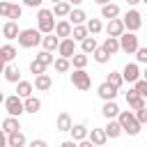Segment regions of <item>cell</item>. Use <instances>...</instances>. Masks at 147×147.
<instances>
[{
    "mask_svg": "<svg viewBox=\"0 0 147 147\" xmlns=\"http://www.w3.org/2000/svg\"><path fill=\"white\" fill-rule=\"evenodd\" d=\"M117 119V124L122 126V133H129V136H138L140 133V124L136 122V117H133V113L131 110H119V115L115 117Z\"/></svg>",
    "mask_w": 147,
    "mask_h": 147,
    "instance_id": "obj_1",
    "label": "cell"
},
{
    "mask_svg": "<svg viewBox=\"0 0 147 147\" xmlns=\"http://www.w3.org/2000/svg\"><path fill=\"white\" fill-rule=\"evenodd\" d=\"M18 46L21 48H34L41 44V32L37 28H25V30H18Z\"/></svg>",
    "mask_w": 147,
    "mask_h": 147,
    "instance_id": "obj_2",
    "label": "cell"
},
{
    "mask_svg": "<svg viewBox=\"0 0 147 147\" xmlns=\"http://www.w3.org/2000/svg\"><path fill=\"white\" fill-rule=\"evenodd\" d=\"M53 28H55V16H53V11H51V9H39V11H37V30H39L41 34H51Z\"/></svg>",
    "mask_w": 147,
    "mask_h": 147,
    "instance_id": "obj_3",
    "label": "cell"
},
{
    "mask_svg": "<svg viewBox=\"0 0 147 147\" xmlns=\"http://www.w3.org/2000/svg\"><path fill=\"white\" fill-rule=\"evenodd\" d=\"M119 21H122L124 30H129V32H136V30L142 28V14H140L138 9H129V11L124 14V18H119Z\"/></svg>",
    "mask_w": 147,
    "mask_h": 147,
    "instance_id": "obj_4",
    "label": "cell"
},
{
    "mask_svg": "<svg viewBox=\"0 0 147 147\" xmlns=\"http://www.w3.org/2000/svg\"><path fill=\"white\" fill-rule=\"evenodd\" d=\"M117 41H119V51H124V53H129V55L136 53V48L140 46L136 32H122V34L117 37Z\"/></svg>",
    "mask_w": 147,
    "mask_h": 147,
    "instance_id": "obj_5",
    "label": "cell"
},
{
    "mask_svg": "<svg viewBox=\"0 0 147 147\" xmlns=\"http://www.w3.org/2000/svg\"><path fill=\"white\" fill-rule=\"evenodd\" d=\"M71 85H74L76 90H80V92H87L90 85H92V78H90V74H87L85 69H74V74H71Z\"/></svg>",
    "mask_w": 147,
    "mask_h": 147,
    "instance_id": "obj_6",
    "label": "cell"
},
{
    "mask_svg": "<svg viewBox=\"0 0 147 147\" xmlns=\"http://www.w3.org/2000/svg\"><path fill=\"white\" fill-rule=\"evenodd\" d=\"M5 110H7V117H21L23 115V99H18L16 94L11 96H5Z\"/></svg>",
    "mask_w": 147,
    "mask_h": 147,
    "instance_id": "obj_7",
    "label": "cell"
},
{
    "mask_svg": "<svg viewBox=\"0 0 147 147\" xmlns=\"http://www.w3.org/2000/svg\"><path fill=\"white\" fill-rule=\"evenodd\" d=\"M71 23L67 21V18H62V21H55V28H53V34L57 37V39H69L71 37Z\"/></svg>",
    "mask_w": 147,
    "mask_h": 147,
    "instance_id": "obj_8",
    "label": "cell"
},
{
    "mask_svg": "<svg viewBox=\"0 0 147 147\" xmlns=\"http://www.w3.org/2000/svg\"><path fill=\"white\" fill-rule=\"evenodd\" d=\"M55 51L60 53V57L69 60V57L76 53V41H74V39H60V44H57V48H55Z\"/></svg>",
    "mask_w": 147,
    "mask_h": 147,
    "instance_id": "obj_9",
    "label": "cell"
},
{
    "mask_svg": "<svg viewBox=\"0 0 147 147\" xmlns=\"http://www.w3.org/2000/svg\"><path fill=\"white\" fill-rule=\"evenodd\" d=\"M140 78V67L136 64V62H129L124 69H122V80L124 83H136Z\"/></svg>",
    "mask_w": 147,
    "mask_h": 147,
    "instance_id": "obj_10",
    "label": "cell"
},
{
    "mask_svg": "<svg viewBox=\"0 0 147 147\" xmlns=\"http://www.w3.org/2000/svg\"><path fill=\"white\" fill-rule=\"evenodd\" d=\"M117 92H119V90H115V87H113V85H108L106 80L96 87V94H99L103 101H115V99H117Z\"/></svg>",
    "mask_w": 147,
    "mask_h": 147,
    "instance_id": "obj_11",
    "label": "cell"
},
{
    "mask_svg": "<svg viewBox=\"0 0 147 147\" xmlns=\"http://www.w3.org/2000/svg\"><path fill=\"white\" fill-rule=\"evenodd\" d=\"M32 87H37V92H48V90L53 87V78H51L48 74H39V76H34Z\"/></svg>",
    "mask_w": 147,
    "mask_h": 147,
    "instance_id": "obj_12",
    "label": "cell"
},
{
    "mask_svg": "<svg viewBox=\"0 0 147 147\" xmlns=\"http://www.w3.org/2000/svg\"><path fill=\"white\" fill-rule=\"evenodd\" d=\"M87 140L94 145V147H103L106 145V133H103V129H92V131H87Z\"/></svg>",
    "mask_w": 147,
    "mask_h": 147,
    "instance_id": "obj_13",
    "label": "cell"
},
{
    "mask_svg": "<svg viewBox=\"0 0 147 147\" xmlns=\"http://www.w3.org/2000/svg\"><path fill=\"white\" fill-rule=\"evenodd\" d=\"M32 90H34V87H32L30 80H23V78H21V80L16 83V96H18V99H28V96H32Z\"/></svg>",
    "mask_w": 147,
    "mask_h": 147,
    "instance_id": "obj_14",
    "label": "cell"
},
{
    "mask_svg": "<svg viewBox=\"0 0 147 147\" xmlns=\"http://www.w3.org/2000/svg\"><path fill=\"white\" fill-rule=\"evenodd\" d=\"M41 110V101L37 96H28L23 99V113H30V115H37Z\"/></svg>",
    "mask_w": 147,
    "mask_h": 147,
    "instance_id": "obj_15",
    "label": "cell"
},
{
    "mask_svg": "<svg viewBox=\"0 0 147 147\" xmlns=\"http://www.w3.org/2000/svg\"><path fill=\"white\" fill-rule=\"evenodd\" d=\"M67 21L71 23V25H85V21H87V14L83 11V9H71L69 11V16H67Z\"/></svg>",
    "mask_w": 147,
    "mask_h": 147,
    "instance_id": "obj_16",
    "label": "cell"
},
{
    "mask_svg": "<svg viewBox=\"0 0 147 147\" xmlns=\"http://www.w3.org/2000/svg\"><path fill=\"white\" fill-rule=\"evenodd\" d=\"M122 32H124V25H122V21H119V18L108 21V25H106V34H108V37H115V39H117Z\"/></svg>",
    "mask_w": 147,
    "mask_h": 147,
    "instance_id": "obj_17",
    "label": "cell"
},
{
    "mask_svg": "<svg viewBox=\"0 0 147 147\" xmlns=\"http://www.w3.org/2000/svg\"><path fill=\"white\" fill-rule=\"evenodd\" d=\"M101 113H103L106 119H115V117L119 115V106H117V101H103Z\"/></svg>",
    "mask_w": 147,
    "mask_h": 147,
    "instance_id": "obj_18",
    "label": "cell"
},
{
    "mask_svg": "<svg viewBox=\"0 0 147 147\" xmlns=\"http://www.w3.org/2000/svg\"><path fill=\"white\" fill-rule=\"evenodd\" d=\"M87 131H90V129H87L85 124H74V126L69 129V133H71V140H74V142L85 140V138H87Z\"/></svg>",
    "mask_w": 147,
    "mask_h": 147,
    "instance_id": "obj_19",
    "label": "cell"
},
{
    "mask_svg": "<svg viewBox=\"0 0 147 147\" xmlns=\"http://www.w3.org/2000/svg\"><path fill=\"white\" fill-rule=\"evenodd\" d=\"M71 9H74V7H71V5L67 2V0H62V2H55L51 11H53V16H60V18H67Z\"/></svg>",
    "mask_w": 147,
    "mask_h": 147,
    "instance_id": "obj_20",
    "label": "cell"
},
{
    "mask_svg": "<svg viewBox=\"0 0 147 147\" xmlns=\"http://www.w3.org/2000/svg\"><path fill=\"white\" fill-rule=\"evenodd\" d=\"M2 76H5L7 83H14V85L21 80V71H18V67H14V64H7L5 71H2Z\"/></svg>",
    "mask_w": 147,
    "mask_h": 147,
    "instance_id": "obj_21",
    "label": "cell"
},
{
    "mask_svg": "<svg viewBox=\"0 0 147 147\" xmlns=\"http://www.w3.org/2000/svg\"><path fill=\"white\" fill-rule=\"evenodd\" d=\"M0 129L9 136V133H14V131H21V122H18V117H5Z\"/></svg>",
    "mask_w": 147,
    "mask_h": 147,
    "instance_id": "obj_22",
    "label": "cell"
},
{
    "mask_svg": "<svg viewBox=\"0 0 147 147\" xmlns=\"http://www.w3.org/2000/svg\"><path fill=\"white\" fill-rule=\"evenodd\" d=\"M103 133H106V138H119L122 136V126L117 124V119H108V124L103 126Z\"/></svg>",
    "mask_w": 147,
    "mask_h": 147,
    "instance_id": "obj_23",
    "label": "cell"
},
{
    "mask_svg": "<svg viewBox=\"0 0 147 147\" xmlns=\"http://www.w3.org/2000/svg\"><path fill=\"white\" fill-rule=\"evenodd\" d=\"M71 126H74V122H71L69 113H60L57 119H55V129H57V131H69Z\"/></svg>",
    "mask_w": 147,
    "mask_h": 147,
    "instance_id": "obj_24",
    "label": "cell"
},
{
    "mask_svg": "<svg viewBox=\"0 0 147 147\" xmlns=\"http://www.w3.org/2000/svg\"><path fill=\"white\" fill-rule=\"evenodd\" d=\"M25 142H28V140H25L23 131H14V133L7 136V147H23Z\"/></svg>",
    "mask_w": 147,
    "mask_h": 147,
    "instance_id": "obj_25",
    "label": "cell"
},
{
    "mask_svg": "<svg viewBox=\"0 0 147 147\" xmlns=\"http://www.w3.org/2000/svg\"><path fill=\"white\" fill-rule=\"evenodd\" d=\"M101 16H103V18H108V21H113V18H117V16H119V7H117L115 2H108V5H103V7H101Z\"/></svg>",
    "mask_w": 147,
    "mask_h": 147,
    "instance_id": "obj_26",
    "label": "cell"
},
{
    "mask_svg": "<svg viewBox=\"0 0 147 147\" xmlns=\"http://www.w3.org/2000/svg\"><path fill=\"white\" fill-rule=\"evenodd\" d=\"M2 34H5V39H16L18 37V23H14V21H7L5 25H2Z\"/></svg>",
    "mask_w": 147,
    "mask_h": 147,
    "instance_id": "obj_27",
    "label": "cell"
},
{
    "mask_svg": "<svg viewBox=\"0 0 147 147\" xmlns=\"http://www.w3.org/2000/svg\"><path fill=\"white\" fill-rule=\"evenodd\" d=\"M57 44H60V39L51 32V34H46V37H41V48L44 51H48V53H53L55 48H57Z\"/></svg>",
    "mask_w": 147,
    "mask_h": 147,
    "instance_id": "obj_28",
    "label": "cell"
},
{
    "mask_svg": "<svg viewBox=\"0 0 147 147\" xmlns=\"http://www.w3.org/2000/svg\"><path fill=\"white\" fill-rule=\"evenodd\" d=\"M126 103H129V108L138 110V108H142V106H145V99H142V96H138L133 90H129V92H126Z\"/></svg>",
    "mask_w": 147,
    "mask_h": 147,
    "instance_id": "obj_29",
    "label": "cell"
},
{
    "mask_svg": "<svg viewBox=\"0 0 147 147\" xmlns=\"http://www.w3.org/2000/svg\"><path fill=\"white\" fill-rule=\"evenodd\" d=\"M16 55H18V51L11 46V44H5V46H0V57L9 64L11 60H16Z\"/></svg>",
    "mask_w": 147,
    "mask_h": 147,
    "instance_id": "obj_30",
    "label": "cell"
},
{
    "mask_svg": "<svg viewBox=\"0 0 147 147\" xmlns=\"http://www.w3.org/2000/svg\"><path fill=\"white\" fill-rule=\"evenodd\" d=\"M85 30H87V34L94 37V34H99V32L103 30V23H101L99 18H87V21H85Z\"/></svg>",
    "mask_w": 147,
    "mask_h": 147,
    "instance_id": "obj_31",
    "label": "cell"
},
{
    "mask_svg": "<svg viewBox=\"0 0 147 147\" xmlns=\"http://www.w3.org/2000/svg\"><path fill=\"white\" fill-rule=\"evenodd\" d=\"M69 64H71L74 69H85V67H87V55H85V53H74V55L69 57Z\"/></svg>",
    "mask_w": 147,
    "mask_h": 147,
    "instance_id": "obj_32",
    "label": "cell"
},
{
    "mask_svg": "<svg viewBox=\"0 0 147 147\" xmlns=\"http://www.w3.org/2000/svg\"><path fill=\"white\" fill-rule=\"evenodd\" d=\"M99 44H96V39L94 37H85L83 41H80V53H85V55H90V53H94V48H96Z\"/></svg>",
    "mask_w": 147,
    "mask_h": 147,
    "instance_id": "obj_33",
    "label": "cell"
},
{
    "mask_svg": "<svg viewBox=\"0 0 147 147\" xmlns=\"http://www.w3.org/2000/svg\"><path fill=\"white\" fill-rule=\"evenodd\" d=\"M108 55H115L117 51H119V41L115 39V37H106V41H103V46H101Z\"/></svg>",
    "mask_w": 147,
    "mask_h": 147,
    "instance_id": "obj_34",
    "label": "cell"
},
{
    "mask_svg": "<svg viewBox=\"0 0 147 147\" xmlns=\"http://www.w3.org/2000/svg\"><path fill=\"white\" fill-rule=\"evenodd\" d=\"M85 37H90L87 30H85V25H74V28H71V37H69V39H74V41H83Z\"/></svg>",
    "mask_w": 147,
    "mask_h": 147,
    "instance_id": "obj_35",
    "label": "cell"
},
{
    "mask_svg": "<svg viewBox=\"0 0 147 147\" xmlns=\"http://www.w3.org/2000/svg\"><path fill=\"white\" fill-rule=\"evenodd\" d=\"M106 83H108V85H113L115 90H119V87L124 85V80H122V74H117V71H110V74L106 76Z\"/></svg>",
    "mask_w": 147,
    "mask_h": 147,
    "instance_id": "obj_36",
    "label": "cell"
},
{
    "mask_svg": "<svg viewBox=\"0 0 147 147\" xmlns=\"http://www.w3.org/2000/svg\"><path fill=\"white\" fill-rule=\"evenodd\" d=\"M92 57H94V60H96L99 64H106V62L110 60V55H108V53H106V51H103L101 46H96V48H94V53H92Z\"/></svg>",
    "mask_w": 147,
    "mask_h": 147,
    "instance_id": "obj_37",
    "label": "cell"
},
{
    "mask_svg": "<svg viewBox=\"0 0 147 147\" xmlns=\"http://www.w3.org/2000/svg\"><path fill=\"white\" fill-rule=\"evenodd\" d=\"M34 60H37V62H41L44 67H48V64H53V60H55V57H53V53H48V51H39Z\"/></svg>",
    "mask_w": 147,
    "mask_h": 147,
    "instance_id": "obj_38",
    "label": "cell"
},
{
    "mask_svg": "<svg viewBox=\"0 0 147 147\" xmlns=\"http://www.w3.org/2000/svg\"><path fill=\"white\" fill-rule=\"evenodd\" d=\"M133 92L138 94V96H147V80H142V78H138L136 83H133Z\"/></svg>",
    "mask_w": 147,
    "mask_h": 147,
    "instance_id": "obj_39",
    "label": "cell"
},
{
    "mask_svg": "<svg viewBox=\"0 0 147 147\" xmlns=\"http://www.w3.org/2000/svg\"><path fill=\"white\" fill-rule=\"evenodd\" d=\"M53 64H55V71H60V74H67V71L71 69L69 60H64V57H57V60H53Z\"/></svg>",
    "mask_w": 147,
    "mask_h": 147,
    "instance_id": "obj_40",
    "label": "cell"
},
{
    "mask_svg": "<svg viewBox=\"0 0 147 147\" xmlns=\"http://www.w3.org/2000/svg\"><path fill=\"white\" fill-rule=\"evenodd\" d=\"M21 14H23V7H21V5H11V7H9V16H7V18L16 23V21L21 18Z\"/></svg>",
    "mask_w": 147,
    "mask_h": 147,
    "instance_id": "obj_41",
    "label": "cell"
},
{
    "mask_svg": "<svg viewBox=\"0 0 147 147\" xmlns=\"http://www.w3.org/2000/svg\"><path fill=\"white\" fill-rule=\"evenodd\" d=\"M133 117H136V122L142 126L145 122H147V106H142V108H138L136 113H133Z\"/></svg>",
    "mask_w": 147,
    "mask_h": 147,
    "instance_id": "obj_42",
    "label": "cell"
},
{
    "mask_svg": "<svg viewBox=\"0 0 147 147\" xmlns=\"http://www.w3.org/2000/svg\"><path fill=\"white\" fill-rule=\"evenodd\" d=\"M30 74H34V76H39V74H46V67H44L41 62L32 60V62H30Z\"/></svg>",
    "mask_w": 147,
    "mask_h": 147,
    "instance_id": "obj_43",
    "label": "cell"
},
{
    "mask_svg": "<svg viewBox=\"0 0 147 147\" xmlns=\"http://www.w3.org/2000/svg\"><path fill=\"white\" fill-rule=\"evenodd\" d=\"M136 60H138V64H145V62H147V48L138 46V48H136Z\"/></svg>",
    "mask_w": 147,
    "mask_h": 147,
    "instance_id": "obj_44",
    "label": "cell"
},
{
    "mask_svg": "<svg viewBox=\"0 0 147 147\" xmlns=\"http://www.w3.org/2000/svg\"><path fill=\"white\" fill-rule=\"evenodd\" d=\"M9 7H11V2L0 0V16H2V18H7V16H9Z\"/></svg>",
    "mask_w": 147,
    "mask_h": 147,
    "instance_id": "obj_45",
    "label": "cell"
},
{
    "mask_svg": "<svg viewBox=\"0 0 147 147\" xmlns=\"http://www.w3.org/2000/svg\"><path fill=\"white\" fill-rule=\"evenodd\" d=\"M21 2H23L25 7H32V9H37V7H41V2H44V0H21Z\"/></svg>",
    "mask_w": 147,
    "mask_h": 147,
    "instance_id": "obj_46",
    "label": "cell"
},
{
    "mask_svg": "<svg viewBox=\"0 0 147 147\" xmlns=\"http://www.w3.org/2000/svg\"><path fill=\"white\" fill-rule=\"evenodd\" d=\"M30 147H48V145H46V140H32Z\"/></svg>",
    "mask_w": 147,
    "mask_h": 147,
    "instance_id": "obj_47",
    "label": "cell"
},
{
    "mask_svg": "<svg viewBox=\"0 0 147 147\" xmlns=\"http://www.w3.org/2000/svg\"><path fill=\"white\" fill-rule=\"evenodd\" d=\"M0 147H7V133L0 129Z\"/></svg>",
    "mask_w": 147,
    "mask_h": 147,
    "instance_id": "obj_48",
    "label": "cell"
},
{
    "mask_svg": "<svg viewBox=\"0 0 147 147\" xmlns=\"http://www.w3.org/2000/svg\"><path fill=\"white\" fill-rule=\"evenodd\" d=\"M76 147H94V145H92V142H90V140L85 138V140H80V142H76Z\"/></svg>",
    "mask_w": 147,
    "mask_h": 147,
    "instance_id": "obj_49",
    "label": "cell"
},
{
    "mask_svg": "<svg viewBox=\"0 0 147 147\" xmlns=\"http://www.w3.org/2000/svg\"><path fill=\"white\" fill-rule=\"evenodd\" d=\"M60 147H76V142H74V140H64Z\"/></svg>",
    "mask_w": 147,
    "mask_h": 147,
    "instance_id": "obj_50",
    "label": "cell"
},
{
    "mask_svg": "<svg viewBox=\"0 0 147 147\" xmlns=\"http://www.w3.org/2000/svg\"><path fill=\"white\" fill-rule=\"evenodd\" d=\"M67 2H69V5H71V7H78V5H80V2H83V0H67Z\"/></svg>",
    "mask_w": 147,
    "mask_h": 147,
    "instance_id": "obj_51",
    "label": "cell"
},
{
    "mask_svg": "<svg viewBox=\"0 0 147 147\" xmlns=\"http://www.w3.org/2000/svg\"><path fill=\"white\" fill-rule=\"evenodd\" d=\"M5 67H7V62H5V60H2V57H0V74H2V71H5Z\"/></svg>",
    "mask_w": 147,
    "mask_h": 147,
    "instance_id": "obj_52",
    "label": "cell"
},
{
    "mask_svg": "<svg viewBox=\"0 0 147 147\" xmlns=\"http://www.w3.org/2000/svg\"><path fill=\"white\" fill-rule=\"evenodd\" d=\"M94 2H96V5H101V7H103V5H108V2H110V0H94Z\"/></svg>",
    "mask_w": 147,
    "mask_h": 147,
    "instance_id": "obj_53",
    "label": "cell"
},
{
    "mask_svg": "<svg viewBox=\"0 0 147 147\" xmlns=\"http://www.w3.org/2000/svg\"><path fill=\"white\" fill-rule=\"evenodd\" d=\"M126 2H129V5L133 7V5H138V2H142V0H126Z\"/></svg>",
    "mask_w": 147,
    "mask_h": 147,
    "instance_id": "obj_54",
    "label": "cell"
},
{
    "mask_svg": "<svg viewBox=\"0 0 147 147\" xmlns=\"http://www.w3.org/2000/svg\"><path fill=\"white\" fill-rule=\"evenodd\" d=\"M2 101H5V94H2V92H0V103H2Z\"/></svg>",
    "mask_w": 147,
    "mask_h": 147,
    "instance_id": "obj_55",
    "label": "cell"
},
{
    "mask_svg": "<svg viewBox=\"0 0 147 147\" xmlns=\"http://www.w3.org/2000/svg\"><path fill=\"white\" fill-rule=\"evenodd\" d=\"M51 2H53V5H55V2H62V0H51Z\"/></svg>",
    "mask_w": 147,
    "mask_h": 147,
    "instance_id": "obj_56",
    "label": "cell"
}]
</instances>
